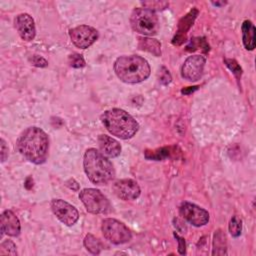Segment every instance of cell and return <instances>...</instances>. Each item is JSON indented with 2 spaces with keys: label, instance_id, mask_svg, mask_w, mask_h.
Returning a JSON list of instances; mask_svg holds the SVG:
<instances>
[{
  "label": "cell",
  "instance_id": "obj_1",
  "mask_svg": "<svg viewBox=\"0 0 256 256\" xmlns=\"http://www.w3.org/2000/svg\"><path fill=\"white\" fill-rule=\"evenodd\" d=\"M18 152L34 164L46 161L49 152V139L47 134L38 127H28L19 136L16 142Z\"/></svg>",
  "mask_w": 256,
  "mask_h": 256
},
{
  "label": "cell",
  "instance_id": "obj_2",
  "mask_svg": "<svg viewBox=\"0 0 256 256\" xmlns=\"http://www.w3.org/2000/svg\"><path fill=\"white\" fill-rule=\"evenodd\" d=\"M114 71L121 81L135 84L146 80L150 75L151 68L147 60L141 56L124 55L115 60Z\"/></svg>",
  "mask_w": 256,
  "mask_h": 256
},
{
  "label": "cell",
  "instance_id": "obj_3",
  "mask_svg": "<svg viewBox=\"0 0 256 256\" xmlns=\"http://www.w3.org/2000/svg\"><path fill=\"white\" fill-rule=\"evenodd\" d=\"M83 165L88 179L96 185H105L115 176L112 163L95 148L86 150Z\"/></svg>",
  "mask_w": 256,
  "mask_h": 256
},
{
  "label": "cell",
  "instance_id": "obj_4",
  "mask_svg": "<svg viewBox=\"0 0 256 256\" xmlns=\"http://www.w3.org/2000/svg\"><path fill=\"white\" fill-rule=\"evenodd\" d=\"M101 122L112 135L120 139L132 138L139 129L138 122L125 110L112 108L101 115Z\"/></svg>",
  "mask_w": 256,
  "mask_h": 256
},
{
  "label": "cell",
  "instance_id": "obj_5",
  "mask_svg": "<svg viewBox=\"0 0 256 256\" xmlns=\"http://www.w3.org/2000/svg\"><path fill=\"white\" fill-rule=\"evenodd\" d=\"M130 23L134 31L146 36L156 35L160 27L159 19L155 11L145 7L133 10Z\"/></svg>",
  "mask_w": 256,
  "mask_h": 256
},
{
  "label": "cell",
  "instance_id": "obj_6",
  "mask_svg": "<svg viewBox=\"0 0 256 256\" xmlns=\"http://www.w3.org/2000/svg\"><path fill=\"white\" fill-rule=\"evenodd\" d=\"M79 198L89 213L105 214L110 211V202L98 189L85 188L79 193Z\"/></svg>",
  "mask_w": 256,
  "mask_h": 256
},
{
  "label": "cell",
  "instance_id": "obj_7",
  "mask_svg": "<svg viewBox=\"0 0 256 256\" xmlns=\"http://www.w3.org/2000/svg\"><path fill=\"white\" fill-rule=\"evenodd\" d=\"M101 230L103 236L111 243L119 245L124 244L131 240L132 234L128 227L113 218H106L102 222Z\"/></svg>",
  "mask_w": 256,
  "mask_h": 256
},
{
  "label": "cell",
  "instance_id": "obj_8",
  "mask_svg": "<svg viewBox=\"0 0 256 256\" xmlns=\"http://www.w3.org/2000/svg\"><path fill=\"white\" fill-rule=\"evenodd\" d=\"M69 36L72 43L81 49H86L98 39V31L88 25H80L70 29Z\"/></svg>",
  "mask_w": 256,
  "mask_h": 256
},
{
  "label": "cell",
  "instance_id": "obj_9",
  "mask_svg": "<svg viewBox=\"0 0 256 256\" xmlns=\"http://www.w3.org/2000/svg\"><path fill=\"white\" fill-rule=\"evenodd\" d=\"M51 209L54 215L67 226H72L78 221L79 213L77 209L62 199H53Z\"/></svg>",
  "mask_w": 256,
  "mask_h": 256
},
{
  "label": "cell",
  "instance_id": "obj_10",
  "mask_svg": "<svg viewBox=\"0 0 256 256\" xmlns=\"http://www.w3.org/2000/svg\"><path fill=\"white\" fill-rule=\"evenodd\" d=\"M180 214L186 221L196 227L204 226L209 221V213L207 210L189 202L182 203L180 206Z\"/></svg>",
  "mask_w": 256,
  "mask_h": 256
},
{
  "label": "cell",
  "instance_id": "obj_11",
  "mask_svg": "<svg viewBox=\"0 0 256 256\" xmlns=\"http://www.w3.org/2000/svg\"><path fill=\"white\" fill-rule=\"evenodd\" d=\"M205 57L201 55L189 56L183 63L181 68V75L188 81H197L203 74L205 65Z\"/></svg>",
  "mask_w": 256,
  "mask_h": 256
},
{
  "label": "cell",
  "instance_id": "obj_12",
  "mask_svg": "<svg viewBox=\"0 0 256 256\" xmlns=\"http://www.w3.org/2000/svg\"><path fill=\"white\" fill-rule=\"evenodd\" d=\"M112 189L115 195L125 201L135 200L140 196V187L133 179H121L113 183Z\"/></svg>",
  "mask_w": 256,
  "mask_h": 256
},
{
  "label": "cell",
  "instance_id": "obj_13",
  "mask_svg": "<svg viewBox=\"0 0 256 256\" xmlns=\"http://www.w3.org/2000/svg\"><path fill=\"white\" fill-rule=\"evenodd\" d=\"M14 26L20 35V37L25 41H31L35 38L36 28L33 18L27 13H21L17 15L14 19Z\"/></svg>",
  "mask_w": 256,
  "mask_h": 256
},
{
  "label": "cell",
  "instance_id": "obj_14",
  "mask_svg": "<svg viewBox=\"0 0 256 256\" xmlns=\"http://www.w3.org/2000/svg\"><path fill=\"white\" fill-rule=\"evenodd\" d=\"M199 11L195 7L192 8L184 17H182L178 23L177 33L174 36L172 43L174 45H181L186 40V34L192 27Z\"/></svg>",
  "mask_w": 256,
  "mask_h": 256
},
{
  "label": "cell",
  "instance_id": "obj_15",
  "mask_svg": "<svg viewBox=\"0 0 256 256\" xmlns=\"http://www.w3.org/2000/svg\"><path fill=\"white\" fill-rule=\"evenodd\" d=\"M20 230L21 226L18 217L11 210H5L1 214V236L5 233L16 237L20 234Z\"/></svg>",
  "mask_w": 256,
  "mask_h": 256
},
{
  "label": "cell",
  "instance_id": "obj_16",
  "mask_svg": "<svg viewBox=\"0 0 256 256\" xmlns=\"http://www.w3.org/2000/svg\"><path fill=\"white\" fill-rule=\"evenodd\" d=\"M98 145L100 152L109 158H115L121 153V145L119 142L108 135L102 134L98 137Z\"/></svg>",
  "mask_w": 256,
  "mask_h": 256
},
{
  "label": "cell",
  "instance_id": "obj_17",
  "mask_svg": "<svg viewBox=\"0 0 256 256\" xmlns=\"http://www.w3.org/2000/svg\"><path fill=\"white\" fill-rule=\"evenodd\" d=\"M242 30V40L245 49L254 50L255 48V26L250 20H245L241 27Z\"/></svg>",
  "mask_w": 256,
  "mask_h": 256
},
{
  "label": "cell",
  "instance_id": "obj_18",
  "mask_svg": "<svg viewBox=\"0 0 256 256\" xmlns=\"http://www.w3.org/2000/svg\"><path fill=\"white\" fill-rule=\"evenodd\" d=\"M138 47L139 49L143 51H147L156 57L161 56V43L157 39L149 38V37H141L139 38Z\"/></svg>",
  "mask_w": 256,
  "mask_h": 256
},
{
  "label": "cell",
  "instance_id": "obj_19",
  "mask_svg": "<svg viewBox=\"0 0 256 256\" xmlns=\"http://www.w3.org/2000/svg\"><path fill=\"white\" fill-rule=\"evenodd\" d=\"M226 237L221 230H217L214 233L213 238V255H224L226 254Z\"/></svg>",
  "mask_w": 256,
  "mask_h": 256
},
{
  "label": "cell",
  "instance_id": "obj_20",
  "mask_svg": "<svg viewBox=\"0 0 256 256\" xmlns=\"http://www.w3.org/2000/svg\"><path fill=\"white\" fill-rule=\"evenodd\" d=\"M84 246L85 248L92 254H99L103 248L102 243L98 238L93 236L92 234H87L84 238Z\"/></svg>",
  "mask_w": 256,
  "mask_h": 256
},
{
  "label": "cell",
  "instance_id": "obj_21",
  "mask_svg": "<svg viewBox=\"0 0 256 256\" xmlns=\"http://www.w3.org/2000/svg\"><path fill=\"white\" fill-rule=\"evenodd\" d=\"M170 154V148L165 147L161 149H157L156 151H145V157L147 159H152V160H162L166 157H168Z\"/></svg>",
  "mask_w": 256,
  "mask_h": 256
},
{
  "label": "cell",
  "instance_id": "obj_22",
  "mask_svg": "<svg viewBox=\"0 0 256 256\" xmlns=\"http://www.w3.org/2000/svg\"><path fill=\"white\" fill-rule=\"evenodd\" d=\"M229 232L233 237H238L242 231V220L238 216H232L229 222Z\"/></svg>",
  "mask_w": 256,
  "mask_h": 256
},
{
  "label": "cell",
  "instance_id": "obj_23",
  "mask_svg": "<svg viewBox=\"0 0 256 256\" xmlns=\"http://www.w3.org/2000/svg\"><path fill=\"white\" fill-rule=\"evenodd\" d=\"M0 255H12L16 256V245L11 240H5L0 245Z\"/></svg>",
  "mask_w": 256,
  "mask_h": 256
},
{
  "label": "cell",
  "instance_id": "obj_24",
  "mask_svg": "<svg viewBox=\"0 0 256 256\" xmlns=\"http://www.w3.org/2000/svg\"><path fill=\"white\" fill-rule=\"evenodd\" d=\"M224 62L226 64V66L233 72V74L235 75V77L237 78V80L239 81L241 79V75H242V68L239 66V64L237 63L236 60L234 59H228L225 58Z\"/></svg>",
  "mask_w": 256,
  "mask_h": 256
},
{
  "label": "cell",
  "instance_id": "obj_25",
  "mask_svg": "<svg viewBox=\"0 0 256 256\" xmlns=\"http://www.w3.org/2000/svg\"><path fill=\"white\" fill-rule=\"evenodd\" d=\"M68 62L70 64V66H72L74 68H81V67L85 66V60H84L83 56L78 53H73V54L69 55Z\"/></svg>",
  "mask_w": 256,
  "mask_h": 256
},
{
  "label": "cell",
  "instance_id": "obj_26",
  "mask_svg": "<svg viewBox=\"0 0 256 256\" xmlns=\"http://www.w3.org/2000/svg\"><path fill=\"white\" fill-rule=\"evenodd\" d=\"M172 78H171V75L169 73V71L165 68V67H162L160 69V73H159V81L164 84V85H167L171 82Z\"/></svg>",
  "mask_w": 256,
  "mask_h": 256
},
{
  "label": "cell",
  "instance_id": "obj_27",
  "mask_svg": "<svg viewBox=\"0 0 256 256\" xmlns=\"http://www.w3.org/2000/svg\"><path fill=\"white\" fill-rule=\"evenodd\" d=\"M30 62L36 67H46V66H48V62L43 57H41L39 55H33L30 58Z\"/></svg>",
  "mask_w": 256,
  "mask_h": 256
},
{
  "label": "cell",
  "instance_id": "obj_28",
  "mask_svg": "<svg viewBox=\"0 0 256 256\" xmlns=\"http://www.w3.org/2000/svg\"><path fill=\"white\" fill-rule=\"evenodd\" d=\"M174 236L176 237V239H178V243H179V245H178V251H179V253L182 254V255L185 254V252H186V245H185L184 239H183L182 237L178 236L176 233L174 234Z\"/></svg>",
  "mask_w": 256,
  "mask_h": 256
},
{
  "label": "cell",
  "instance_id": "obj_29",
  "mask_svg": "<svg viewBox=\"0 0 256 256\" xmlns=\"http://www.w3.org/2000/svg\"><path fill=\"white\" fill-rule=\"evenodd\" d=\"M7 157H8V147L6 146L4 139H1V161L5 162Z\"/></svg>",
  "mask_w": 256,
  "mask_h": 256
},
{
  "label": "cell",
  "instance_id": "obj_30",
  "mask_svg": "<svg viewBox=\"0 0 256 256\" xmlns=\"http://www.w3.org/2000/svg\"><path fill=\"white\" fill-rule=\"evenodd\" d=\"M66 186L70 189H72L73 191H78L79 190V184L75 181V179L71 178L68 181H66Z\"/></svg>",
  "mask_w": 256,
  "mask_h": 256
},
{
  "label": "cell",
  "instance_id": "obj_31",
  "mask_svg": "<svg viewBox=\"0 0 256 256\" xmlns=\"http://www.w3.org/2000/svg\"><path fill=\"white\" fill-rule=\"evenodd\" d=\"M197 86H194V87H188V90H186V89H183L181 92L183 93V94H189V93H191V92H193V91H195V90H197Z\"/></svg>",
  "mask_w": 256,
  "mask_h": 256
},
{
  "label": "cell",
  "instance_id": "obj_32",
  "mask_svg": "<svg viewBox=\"0 0 256 256\" xmlns=\"http://www.w3.org/2000/svg\"><path fill=\"white\" fill-rule=\"evenodd\" d=\"M212 4L215 6H219V5H225L226 2H212Z\"/></svg>",
  "mask_w": 256,
  "mask_h": 256
}]
</instances>
